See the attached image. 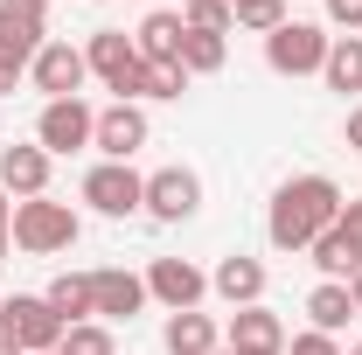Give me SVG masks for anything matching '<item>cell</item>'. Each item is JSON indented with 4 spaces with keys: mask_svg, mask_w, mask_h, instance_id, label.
I'll return each instance as SVG.
<instances>
[{
    "mask_svg": "<svg viewBox=\"0 0 362 355\" xmlns=\"http://www.w3.org/2000/svg\"><path fill=\"white\" fill-rule=\"evenodd\" d=\"M341 188L327 175H293L279 195H272V216H265V237H272V251H307L320 230H334L341 223Z\"/></svg>",
    "mask_w": 362,
    "mask_h": 355,
    "instance_id": "6da1fadb",
    "label": "cell"
},
{
    "mask_svg": "<svg viewBox=\"0 0 362 355\" xmlns=\"http://www.w3.org/2000/svg\"><path fill=\"white\" fill-rule=\"evenodd\" d=\"M7 237H14V251H28V258H56V251H70V244L84 237V223H77V209H70V202L35 195V202H14Z\"/></svg>",
    "mask_w": 362,
    "mask_h": 355,
    "instance_id": "7a4b0ae2",
    "label": "cell"
},
{
    "mask_svg": "<svg viewBox=\"0 0 362 355\" xmlns=\"http://www.w3.org/2000/svg\"><path fill=\"white\" fill-rule=\"evenodd\" d=\"M0 334L21 355H49V349H63L70 327L56 320V307H49L42 293H14V300H0Z\"/></svg>",
    "mask_w": 362,
    "mask_h": 355,
    "instance_id": "3957f363",
    "label": "cell"
},
{
    "mask_svg": "<svg viewBox=\"0 0 362 355\" xmlns=\"http://www.w3.org/2000/svg\"><path fill=\"white\" fill-rule=\"evenodd\" d=\"M327 28H314V21H279L265 35V63L279 70V77H320V63H327Z\"/></svg>",
    "mask_w": 362,
    "mask_h": 355,
    "instance_id": "277c9868",
    "label": "cell"
},
{
    "mask_svg": "<svg viewBox=\"0 0 362 355\" xmlns=\"http://www.w3.org/2000/svg\"><path fill=\"white\" fill-rule=\"evenodd\" d=\"M90 139H98V112H90L84 98H56V105H42L35 146H42L49 161H56V153H77V146H90Z\"/></svg>",
    "mask_w": 362,
    "mask_h": 355,
    "instance_id": "5b68a950",
    "label": "cell"
},
{
    "mask_svg": "<svg viewBox=\"0 0 362 355\" xmlns=\"http://www.w3.org/2000/svg\"><path fill=\"white\" fill-rule=\"evenodd\" d=\"M84 202L98 216H133L146 202V175H133V161H98L84 175Z\"/></svg>",
    "mask_w": 362,
    "mask_h": 355,
    "instance_id": "8992f818",
    "label": "cell"
},
{
    "mask_svg": "<svg viewBox=\"0 0 362 355\" xmlns=\"http://www.w3.org/2000/svg\"><path fill=\"white\" fill-rule=\"evenodd\" d=\"M139 209H146L153 223H188L195 209H202V181H195V168H153Z\"/></svg>",
    "mask_w": 362,
    "mask_h": 355,
    "instance_id": "52a82bcc",
    "label": "cell"
},
{
    "mask_svg": "<svg viewBox=\"0 0 362 355\" xmlns=\"http://www.w3.org/2000/svg\"><path fill=\"white\" fill-rule=\"evenodd\" d=\"M84 77H90V63H84V49H77V42H42V49H35V63H28V84L42 91L49 105H56V98H77Z\"/></svg>",
    "mask_w": 362,
    "mask_h": 355,
    "instance_id": "ba28073f",
    "label": "cell"
},
{
    "mask_svg": "<svg viewBox=\"0 0 362 355\" xmlns=\"http://www.w3.org/2000/svg\"><path fill=\"white\" fill-rule=\"evenodd\" d=\"M202 293H209V272L188 265V258H153V265H146V300H160L168 313L202 307Z\"/></svg>",
    "mask_w": 362,
    "mask_h": 355,
    "instance_id": "9c48e42d",
    "label": "cell"
},
{
    "mask_svg": "<svg viewBox=\"0 0 362 355\" xmlns=\"http://www.w3.org/2000/svg\"><path fill=\"white\" fill-rule=\"evenodd\" d=\"M146 307V279L126 265H98L90 272V313L98 320H133V313Z\"/></svg>",
    "mask_w": 362,
    "mask_h": 355,
    "instance_id": "30bf717a",
    "label": "cell"
},
{
    "mask_svg": "<svg viewBox=\"0 0 362 355\" xmlns=\"http://www.w3.org/2000/svg\"><path fill=\"white\" fill-rule=\"evenodd\" d=\"M146 133H153V126H146V112H139L133 98H119V105H105V112H98V139H90V146H98L105 161H133L139 146H146Z\"/></svg>",
    "mask_w": 362,
    "mask_h": 355,
    "instance_id": "8fae6325",
    "label": "cell"
},
{
    "mask_svg": "<svg viewBox=\"0 0 362 355\" xmlns=\"http://www.w3.org/2000/svg\"><path fill=\"white\" fill-rule=\"evenodd\" d=\"M84 63H90V77H105L119 98H126L133 77H139V49H133V35H119V28H98L84 42Z\"/></svg>",
    "mask_w": 362,
    "mask_h": 355,
    "instance_id": "7c38bea8",
    "label": "cell"
},
{
    "mask_svg": "<svg viewBox=\"0 0 362 355\" xmlns=\"http://www.w3.org/2000/svg\"><path fill=\"white\" fill-rule=\"evenodd\" d=\"M223 349L237 355H286V327H279V313L258 300V307H237L223 327Z\"/></svg>",
    "mask_w": 362,
    "mask_h": 355,
    "instance_id": "4fadbf2b",
    "label": "cell"
},
{
    "mask_svg": "<svg viewBox=\"0 0 362 355\" xmlns=\"http://www.w3.org/2000/svg\"><path fill=\"white\" fill-rule=\"evenodd\" d=\"M0 188H7L14 202L49 195V153L42 146H0Z\"/></svg>",
    "mask_w": 362,
    "mask_h": 355,
    "instance_id": "5bb4252c",
    "label": "cell"
},
{
    "mask_svg": "<svg viewBox=\"0 0 362 355\" xmlns=\"http://www.w3.org/2000/svg\"><path fill=\"white\" fill-rule=\"evenodd\" d=\"M0 42H14L28 63L49 42V0H0Z\"/></svg>",
    "mask_w": 362,
    "mask_h": 355,
    "instance_id": "9a60e30c",
    "label": "cell"
},
{
    "mask_svg": "<svg viewBox=\"0 0 362 355\" xmlns=\"http://www.w3.org/2000/svg\"><path fill=\"white\" fill-rule=\"evenodd\" d=\"M209 293H223L230 313H237V307H258V300H265V265L237 251V258H223V265L209 272Z\"/></svg>",
    "mask_w": 362,
    "mask_h": 355,
    "instance_id": "2e32d148",
    "label": "cell"
},
{
    "mask_svg": "<svg viewBox=\"0 0 362 355\" xmlns=\"http://www.w3.org/2000/svg\"><path fill=\"white\" fill-rule=\"evenodd\" d=\"M307 258L320 265V279H341V286H349V279L362 272V244L341 230V223H334V230H320L314 244H307Z\"/></svg>",
    "mask_w": 362,
    "mask_h": 355,
    "instance_id": "e0dca14e",
    "label": "cell"
},
{
    "mask_svg": "<svg viewBox=\"0 0 362 355\" xmlns=\"http://www.w3.org/2000/svg\"><path fill=\"white\" fill-rule=\"evenodd\" d=\"M160 342H168V355H216L223 349V334H216V320L209 313H168V327H160Z\"/></svg>",
    "mask_w": 362,
    "mask_h": 355,
    "instance_id": "ac0fdd59",
    "label": "cell"
},
{
    "mask_svg": "<svg viewBox=\"0 0 362 355\" xmlns=\"http://www.w3.org/2000/svg\"><path fill=\"white\" fill-rule=\"evenodd\" d=\"M181 35H188L181 7H175V14H146V21H139V35H133L139 63H181Z\"/></svg>",
    "mask_w": 362,
    "mask_h": 355,
    "instance_id": "d6986e66",
    "label": "cell"
},
{
    "mask_svg": "<svg viewBox=\"0 0 362 355\" xmlns=\"http://www.w3.org/2000/svg\"><path fill=\"white\" fill-rule=\"evenodd\" d=\"M42 300L56 307V320H63V327H77V320H98V313H90V272H56Z\"/></svg>",
    "mask_w": 362,
    "mask_h": 355,
    "instance_id": "ffe728a7",
    "label": "cell"
},
{
    "mask_svg": "<svg viewBox=\"0 0 362 355\" xmlns=\"http://www.w3.org/2000/svg\"><path fill=\"white\" fill-rule=\"evenodd\" d=\"M307 320H314L320 334H341V327L356 320V300H349V286H341V279H320L314 293H307Z\"/></svg>",
    "mask_w": 362,
    "mask_h": 355,
    "instance_id": "44dd1931",
    "label": "cell"
},
{
    "mask_svg": "<svg viewBox=\"0 0 362 355\" xmlns=\"http://www.w3.org/2000/svg\"><path fill=\"white\" fill-rule=\"evenodd\" d=\"M320 77H327V91H362V35H334L327 42V63H320Z\"/></svg>",
    "mask_w": 362,
    "mask_h": 355,
    "instance_id": "7402d4cb",
    "label": "cell"
},
{
    "mask_svg": "<svg viewBox=\"0 0 362 355\" xmlns=\"http://www.w3.org/2000/svg\"><path fill=\"white\" fill-rule=\"evenodd\" d=\"M223 63H230L223 35H209V28H188V35H181V70H188V77H216Z\"/></svg>",
    "mask_w": 362,
    "mask_h": 355,
    "instance_id": "603a6c76",
    "label": "cell"
},
{
    "mask_svg": "<svg viewBox=\"0 0 362 355\" xmlns=\"http://www.w3.org/2000/svg\"><path fill=\"white\" fill-rule=\"evenodd\" d=\"M181 91H188V70H181V63H139V77H133V91H126V98H181Z\"/></svg>",
    "mask_w": 362,
    "mask_h": 355,
    "instance_id": "cb8c5ba5",
    "label": "cell"
},
{
    "mask_svg": "<svg viewBox=\"0 0 362 355\" xmlns=\"http://www.w3.org/2000/svg\"><path fill=\"white\" fill-rule=\"evenodd\" d=\"M56 355H119V342H112L105 320H77V327L63 334V349H56Z\"/></svg>",
    "mask_w": 362,
    "mask_h": 355,
    "instance_id": "d4e9b609",
    "label": "cell"
},
{
    "mask_svg": "<svg viewBox=\"0 0 362 355\" xmlns=\"http://www.w3.org/2000/svg\"><path fill=\"white\" fill-rule=\"evenodd\" d=\"M230 21H237V28H258V35H272V28L286 21V0H230Z\"/></svg>",
    "mask_w": 362,
    "mask_h": 355,
    "instance_id": "484cf974",
    "label": "cell"
},
{
    "mask_svg": "<svg viewBox=\"0 0 362 355\" xmlns=\"http://www.w3.org/2000/svg\"><path fill=\"white\" fill-rule=\"evenodd\" d=\"M181 21L188 28H209V35H230L237 21H230V0H195V7H181Z\"/></svg>",
    "mask_w": 362,
    "mask_h": 355,
    "instance_id": "4316f807",
    "label": "cell"
},
{
    "mask_svg": "<svg viewBox=\"0 0 362 355\" xmlns=\"http://www.w3.org/2000/svg\"><path fill=\"white\" fill-rule=\"evenodd\" d=\"M21 77H28V56H21L14 42H0V98H14V84H21Z\"/></svg>",
    "mask_w": 362,
    "mask_h": 355,
    "instance_id": "83f0119b",
    "label": "cell"
},
{
    "mask_svg": "<svg viewBox=\"0 0 362 355\" xmlns=\"http://www.w3.org/2000/svg\"><path fill=\"white\" fill-rule=\"evenodd\" d=\"M293 355H341V342L320 334V327H307V334H293Z\"/></svg>",
    "mask_w": 362,
    "mask_h": 355,
    "instance_id": "f1b7e54d",
    "label": "cell"
},
{
    "mask_svg": "<svg viewBox=\"0 0 362 355\" xmlns=\"http://www.w3.org/2000/svg\"><path fill=\"white\" fill-rule=\"evenodd\" d=\"M327 21L356 35V28H362V0H327Z\"/></svg>",
    "mask_w": 362,
    "mask_h": 355,
    "instance_id": "f546056e",
    "label": "cell"
},
{
    "mask_svg": "<svg viewBox=\"0 0 362 355\" xmlns=\"http://www.w3.org/2000/svg\"><path fill=\"white\" fill-rule=\"evenodd\" d=\"M341 230H349V237L362 244V195H356V202H341Z\"/></svg>",
    "mask_w": 362,
    "mask_h": 355,
    "instance_id": "4dcf8cb0",
    "label": "cell"
},
{
    "mask_svg": "<svg viewBox=\"0 0 362 355\" xmlns=\"http://www.w3.org/2000/svg\"><path fill=\"white\" fill-rule=\"evenodd\" d=\"M349 146L362 153V105H349Z\"/></svg>",
    "mask_w": 362,
    "mask_h": 355,
    "instance_id": "1f68e13d",
    "label": "cell"
},
{
    "mask_svg": "<svg viewBox=\"0 0 362 355\" xmlns=\"http://www.w3.org/2000/svg\"><path fill=\"white\" fill-rule=\"evenodd\" d=\"M7 223H14V202H7V188H0V230H7Z\"/></svg>",
    "mask_w": 362,
    "mask_h": 355,
    "instance_id": "d6a6232c",
    "label": "cell"
},
{
    "mask_svg": "<svg viewBox=\"0 0 362 355\" xmlns=\"http://www.w3.org/2000/svg\"><path fill=\"white\" fill-rule=\"evenodd\" d=\"M349 300H356V313H362V272H356V279H349Z\"/></svg>",
    "mask_w": 362,
    "mask_h": 355,
    "instance_id": "836d02e7",
    "label": "cell"
},
{
    "mask_svg": "<svg viewBox=\"0 0 362 355\" xmlns=\"http://www.w3.org/2000/svg\"><path fill=\"white\" fill-rule=\"evenodd\" d=\"M0 355H21V349H14V342H7V334H0Z\"/></svg>",
    "mask_w": 362,
    "mask_h": 355,
    "instance_id": "e575fe53",
    "label": "cell"
},
{
    "mask_svg": "<svg viewBox=\"0 0 362 355\" xmlns=\"http://www.w3.org/2000/svg\"><path fill=\"white\" fill-rule=\"evenodd\" d=\"M7 244H14V237H7V230H0V258H7Z\"/></svg>",
    "mask_w": 362,
    "mask_h": 355,
    "instance_id": "d590c367",
    "label": "cell"
},
{
    "mask_svg": "<svg viewBox=\"0 0 362 355\" xmlns=\"http://www.w3.org/2000/svg\"><path fill=\"white\" fill-rule=\"evenodd\" d=\"M341 355H362V342H356V349H341Z\"/></svg>",
    "mask_w": 362,
    "mask_h": 355,
    "instance_id": "8d00e7d4",
    "label": "cell"
},
{
    "mask_svg": "<svg viewBox=\"0 0 362 355\" xmlns=\"http://www.w3.org/2000/svg\"><path fill=\"white\" fill-rule=\"evenodd\" d=\"M216 355H237V349H216Z\"/></svg>",
    "mask_w": 362,
    "mask_h": 355,
    "instance_id": "74e56055",
    "label": "cell"
},
{
    "mask_svg": "<svg viewBox=\"0 0 362 355\" xmlns=\"http://www.w3.org/2000/svg\"><path fill=\"white\" fill-rule=\"evenodd\" d=\"M181 7H195V0H181Z\"/></svg>",
    "mask_w": 362,
    "mask_h": 355,
    "instance_id": "f35d334b",
    "label": "cell"
},
{
    "mask_svg": "<svg viewBox=\"0 0 362 355\" xmlns=\"http://www.w3.org/2000/svg\"><path fill=\"white\" fill-rule=\"evenodd\" d=\"M49 355H56V349H49Z\"/></svg>",
    "mask_w": 362,
    "mask_h": 355,
    "instance_id": "ab89813d",
    "label": "cell"
}]
</instances>
